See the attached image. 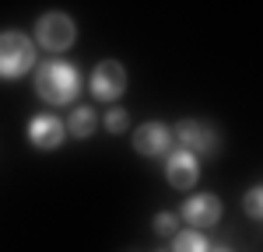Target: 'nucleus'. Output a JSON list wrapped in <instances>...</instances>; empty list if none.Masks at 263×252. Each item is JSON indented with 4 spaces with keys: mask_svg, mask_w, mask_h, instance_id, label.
Instances as JSON below:
<instances>
[{
    "mask_svg": "<svg viewBox=\"0 0 263 252\" xmlns=\"http://www.w3.org/2000/svg\"><path fill=\"white\" fill-rule=\"evenodd\" d=\"M179 217L193 231L214 228V224L221 221V200H218L214 193H193V196H190V200L179 207Z\"/></svg>",
    "mask_w": 263,
    "mask_h": 252,
    "instance_id": "0eeeda50",
    "label": "nucleus"
},
{
    "mask_svg": "<svg viewBox=\"0 0 263 252\" xmlns=\"http://www.w3.org/2000/svg\"><path fill=\"white\" fill-rule=\"evenodd\" d=\"M35 91L42 102L67 105L81 95V67L70 60H46L35 70Z\"/></svg>",
    "mask_w": 263,
    "mask_h": 252,
    "instance_id": "f257e3e1",
    "label": "nucleus"
},
{
    "mask_svg": "<svg viewBox=\"0 0 263 252\" xmlns=\"http://www.w3.org/2000/svg\"><path fill=\"white\" fill-rule=\"evenodd\" d=\"M172 140H179V147L190 151L197 161L200 158H218V151H221V133L203 119H182L172 133Z\"/></svg>",
    "mask_w": 263,
    "mask_h": 252,
    "instance_id": "20e7f679",
    "label": "nucleus"
},
{
    "mask_svg": "<svg viewBox=\"0 0 263 252\" xmlns=\"http://www.w3.org/2000/svg\"><path fill=\"white\" fill-rule=\"evenodd\" d=\"M214 252H232V249H214Z\"/></svg>",
    "mask_w": 263,
    "mask_h": 252,
    "instance_id": "2eb2a0df",
    "label": "nucleus"
},
{
    "mask_svg": "<svg viewBox=\"0 0 263 252\" xmlns=\"http://www.w3.org/2000/svg\"><path fill=\"white\" fill-rule=\"evenodd\" d=\"M35 70V42L25 32H0V81H21Z\"/></svg>",
    "mask_w": 263,
    "mask_h": 252,
    "instance_id": "f03ea898",
    "label": "nucleus"
},
{
    "mask_svg": "<svg viewBox=\"0 0 263 252\" xmlns=\"http://www.w3.org/2000/svg\"><path fill=\"white\" fill-rule=\"evenodd\" d=\"M165 179H168L172 189H193L200 182V161H197L190 151L172 147V151L165 154Z\"/></svg>",
    "mask_w": 263,
    "mask_h": 252,
    "instance_id": "1a4fd4ad",
    "label": "nucleus"
},
{
    "mask_svg": "<svg viewBox=\"0 0 263 252\" xmlns=\"http://www.w3.org/2000/svg\"><path fill=\"white\" fill-rule=\"evenodd\" d=\"M246 214H249V221H263V186H253L246 193Z\"/></svg>",
    "mask_w": 263,
    "mask_h": 252,
    "instance_id": "ddd939ff",
    "label": "nucleus"
},
{
    "mask_svg": "<svg viewBox=\"0 0 263 252\" xmlns=\"http://www.w3.org/2000/svg\"><path fill=\"white\" fill-rule=\"evenodd\" d=\"M99 123L105 126L109 133H123V130L130 126V116H126V109H120V105H112V109H109V112L102 116Z\"/></svg>",
    "mask_w": 263,
    "mask_h": 252,
    "instance_id": "f8f14e48",
    "label": "nucleus"
},
{
    "mask_svg": "<svg viewBox=\"0 0 263 252\" xmlns=\"http://www.w3.org/2000/svg\"><path fill=\"white\" fill-rule=\"evenodd\" d=\"M25 133H28V144L35 151H57L67 137V126L57 112H35L25 126Z\"/></svg>",
    "mask_w": 263,
    "mask_h": 252,
    "instance_id": "423d86ee",
    "label": "nucleus"
},
{
    "mask_svg": "<svg viewBox=\"0 0 263 252\" xmlns=\"http://www.w3.org/2000/svg\"><path fill=\"white\" fill-rule=\"evenodd\" d=\"M46 53H53V56H60L67 53L74 42H78V25L70 14H63V11H46L39 21H35V39Z\"/></svg>",
    "mask_w": 263,
    "mask_h": 252,
    "instance_id": "7ed1b4c3",
    "label": "nucleus"
},
{
    "mask_svg": "<svg viewBox=\"0 0 263 252\" xmlns=\"http://www.w3.org/2000/svg\"><path fill=\"white\" fill-rule=\"evenodd\" d=\"M126 67H123L120 60H102L95 70H91V81H88V88H91V98H99V102H116V98H123V91H126Z\"/></svg>",
    "mask_w": 263,
    "mask_h": 252,
    "instance_id": "39448f33",
    "label": "nucleus"
},
{
    "mask_svg": "<svg viewBox=\"0 0 263 252\" xmlns=\"http://www.w3.org/2000/svg\"><path fill=\"white\" fill-rule=\"evenodd\" d=\"M172 252H207V238L200 231H176L172 235Z\"/></svg>",
    "mask_w": 263,
    "mask_h": 252,
    "instance_id": "9b49d317",
    "label": "nucleus"
},
{
    "mask_svg": "<svg viewBox=\"0 0 263 252\" xmlns=\"http://www.w3.org/2000/svg\"><path fill=\"white\" fill-rule=\"evenodd\" d=\"M63 126H67V137H74V140H88V137L95 133V126H99L95 105H74Z\"/></svg>",
    "mask_w": 263,
    "mask_h": 252,
    "instance_id": "9d476101",
    "label": "nucleus"
},
{
    "mask_svg": "<svg viewBox=\"0 0 263 252\" xmlns=\"http://www.w3.org/2000/svg\"><path fill=\"white\" fill-rule=\"evenodd\" d=\"M172 130L158 119H147L144 126L134 130V151L141 154V158H165L168 151H172Z\"/></svg>",
    "mask_w": 263,
    "mask_h": 252,
    "instance_id": "6e6552de",
    "label": "nucleus"
},
{
    "mask_svg": "<svg viewBox=\"0 0 263 252\" xmlns=\"http://www.w3.org/2000/svg\"><path fill=\"white\" fill-rule=\"evenodd\" d=\"M155 231H158L162 238H172V235L179 231V217H176L172 210H162V214L155 217Z\"/></svg>",
    "mask_w": 263,
    "mask_h": 252,
    "instance_id": "4468645a",
    "label": "nucleus"
}]
</instances>
